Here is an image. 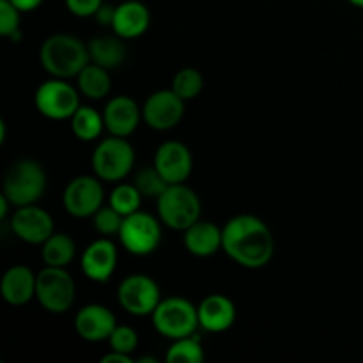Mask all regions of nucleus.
Instances as JSON below:
<instances>
[{
  "label": "nucleus",
  "mask_w": 363,
  "mask_h": 363,
  "mask_svg": "<svg viewBox=\"0 0 363 363\" xmlns=\"http://www.w3.org/2000/svg\"><path fill=\"white\" fill-rule=\"evenodd\" d=\"M35 284H38V275L30 268L23 264L11 266L2 277L0 294L13 307H21L35 298Z\"/></svg>",
  "instance_id": "obj_19"
},
{
  "label": "nucleus",
  "mask_w": 363,
  "mask_h": 363,
  "mask_svg": "<svg viewBox=\"0 0 363 363\" xmlns=\"http://www.w3.org/2000/svg\"><path fill=\"white\" fill-rule=\"evenodd\" d=\"M105 191L98 176H78L67 183L62 194V206L67 215L74 218L94 216L103 206Z\"/></svg>",
  "instance_id": "obj_11"
},
{
  "label": "nucleus",
  "mask_w": 363,
  "mask_h": 363,
  "mask_svg": "<svg viewBox=\"0 0 363 363\" xmlns=\"http://www.w3.org/2000/svg\"><path fill=\"white\" fill-rule=\"evenodd\" d=\"M204 358V347H202L201 339L195 335L172 340L165 354L167 363H202Z\"/></svg>",
  "instance_id": "obj_26"
},
{
  "label": "nucleus",
  "mask_w": 363,
  "mask_h": 363,
  "mask_svg": "<svg viewBox=\"0 0 363 363\" xmlns=\"http://www.w3.org/2000/svg\"><path fill=\"white\" fill-rule=\"evenodd\" d=\"M184 99L172 89L156 91L145 99L142 106V119L156 131H167L176 128L184 117Z\"/></svg>",
  "instance_id": "obj_12"
},
{
  "label": "nucleus",
  "mask_w": 363,
  "mask_h": 363,
  "mask_svg": "<svg viewBox=\"0 0 363 363\" xmlns=\"http://www.w3.org/2000/svg\"><path fill=\"white\" fill-rule=\"evenodd\" d=\"M227 257L247 269H261L275 254V241L269 227L259 216L238 215L223 227V247Z\"/></svg>",
  "instance_id": "obj_1"
},
{
  "label": "nucleus",
  "mask_w": 363,
  "mask_h": 363,
  "mask_svg": "<svg viewBox=\"0 0 363 363\" xmlns=\"http://www.w3.org/2000/svg\"><path fill=\"white\" fill-rule=\"evenodd\" d=\"M41 257L46 266L53 268H67L77 255V245L69 234L53 233L45 243L41 245Z\"/></svg>",
  "instance_id": "obj_24"
},
{
  "label": "nucleus",
  "mask_w": 363,
  "mask_h": 363,
  "mask_svg": "<svg viewBox=\"0 0 363 363\" xmlns=\"http://www.w3.org/2000/svg\"><path fill=\"white\" fill-rule=\"evenodd\" d=\"M71 130L73 135L82 142H94L101 137L105 130V119L103 113L92 106L80 105V108L71 117Z\"/></svg>",
  "instance_id": "obj_25"
},
{
  "label": "nucleus",
  "mask_w": 363,
  "mask_h": 363,
  "mask_svg": "<svg viewBox=\"0 0 363 363\" xmlns=\"http://www.w3.org/2000/svg\"><path fill=\"white\" fill-rule=\"evenodd\" d=\"M151 25L149 7L140 0H123L116 6L112 30L123 39H137L145 34Z\"/></svg>",
  "instance_id": "obj_18"
},
{
  "label": "nucleus",
  "mask_w": 363,
  "mask_h": 363,
  "mask_svg": "<svg viewBox=\"0 0 363 363\" xmlns=\"http://www.w3.org/2000/svg\"><path fill=\"white\" fill-rule=\"evenodd\" d=\"M135 360L131 358V354L119 353V351H110L108 354L101 358V363H133Z\"/></svg>",
  "instance_id": "obj_35"
},
{
  "label": "nucleus",
  "mask_w": 363,
  "mask_h": 363,
  "mask_svg": "<svg viewBox=\"0 0 363 363\" xmlns=\"http://www.w3.org/2000/svg\"><path fill=\"white\" fill-rule=\"evenodd\" d=\"M116 326V314L108 307H105V305H85L74 315V330L80 335V339L87 340V342L108 340Z\"/></svg>",
  "instance_id": "obj_16"
},
{
  "label": "nucleus",
  "mask_w": 363,
  "mask_h": 363,
  "mask_svg": "<svg viewBox=\"0 0 363 363\" xmlns=\"http://www.w3.org/2000/svg\"><path fill=\"white\" fill-rule=\"evenodd\" d=\"M9 206H13V204H11L9 199H7L4 194L0 195V218H2V220H6L7 211H9Z\"/></svg>",
  "instance_id": "obj_37"
},
{
  "label": "nucleus",
  "mask_w": 363,
  "mask_h": 363,
  "mask_svg": "<svg viewBox=\"0 0 363 363\" xmlns=\"http://www.w3.org/2000/svg\"><path fill=\"white\" fill-rule=\"evenodd\" d=\"M113 14H116V7L110 6V4L103 2V6L99 7L98 13H96L92 18H96V21H98L99 25H103V27H110V28H112Z\"/></svg>",
  "instance_id": "obj_34"
},
{
  "label": "nucleus",
  "mask_w": 363,
  "mask_h": 363,
  "mask_svg": "<svg viewBox=\"0 0 363 363\" xmlns=\"http://www.w3.org/2000/svg\"><path fill=\"white\" fill-rule=\"evenodd\" d=\"M160 222L162 220L140 209L133 215L124 216L123 227L117 234L124 250L138 257L151 255L162 243V223Z\"/></svg>",
  "instance_id": "obj_8"
},
{
  "label": "nucleus",
  "mask_w": 363,
  "mask_h": 363,
  "mask_svg": "<svg viewBox=\"0 0 363 363\" xmlns=\"http://www.w3.org/2000/svg\"><path fill=\"white\" fill-rule=\"evenodd\" d=\"M108 342L112 351H119V353L131 354L138 347V333L135 332L131 326L117 325L112 335L108 337Z\"/></svg>",
  "instance_id": "obj_32"
},
{
  "label": "nucleus",
  "mask_w": 363,
  "mask_h": 363,
  "mask_svg": "<svg viewBox=\"0 0 363 363\" xmlns=\"http://www.w3.org/2000/svg\"><path fill=\"white\" fill-rule=\"evenodd\" d=\"M124 216L119 211L112 208V206H101L98 211L92 216V225L103 236H113L119 234L121 227H123Z\"/></svg>",
  "instance_id": "obj_30"
},
{
  "label": "nucleus",
  "mask_w": 363,
  "mask_h": 363,
  "mask_svg": "<svg viewBox=\"0 0 363 363\" xmlns=\"http://www.w3.org/2000/svg\"><path fill=\"white\" fill-rule=\"evenodd\" d=\"M77 298V284L66 268L46 266L38 273L35 300L45 311L52 314H64L69 311Z\"/></svg>",
  "instance_id": "obj_7"
},
{
  "label": "nucleus",
  "mask_w": 363,
  "mask_h": 363,
  "mask_svg": "<svg viewBox=\"0 0 363 363\" xmlns=\"http://www.w3.org/2000/svg\"><path fill=\"white\" fill-rule=\"evenodd\" d=\"M39 60L43 69L53 78L78 77L91 62L89 46L71 34H53L45 39L39 48Z\"/></svg>",
  "instance_id": "obj_2"
},
{
  "label": "nucleus",
  "mask_w": 363,
  "mask_h": 363,
  "mask_svg": "<svg viewBox=\"0 0 363 363\" xmlns=\"http://www.w3.org/2000/svg\"><path fill=\"white\" fill-rule=\"evenodd\" d=\"M347 2H350L351 6H354V7H360V9H363V0H347Z\"/></svg>",
  "instance_id": "obj_38"
},
{
  "label": "nucleus",
  "mask_w": 363,
  "mask_h": 363,
  "mask_svg": "<svg viewBox=\"0 0 363 363\" xmlns=\"http://www.w3.org/2000/svg\"><path fill=\"white\" fill-rule=\"evenodd\" d=\"M117 247L108 238H101L89 245L80 259V266L84 275L92 282L105 284L112 279L117 268Z\"/></svg>",
  "instance_id": "obj_15"
},
{
  "label": "nucleus",
  "mask_w": 363,
  "mask_h": 363,
  "mask_svg": "<svg viewBox=\"0 0 363 363\" xmlns=\"http://www.w3.org/2000/svg\"><path fill=\"white\" fill-rule=\"evenodd\" d=\"M89 55L91 62L98 66L106 67V69H117L126 60V45L121 35H96L89 41Z\"/></svg>",
  "instance_id": "obj_22"
},
{
  "label": "nucleus",
  "mask_w": 363,
  "mask_h": 363,
  "mask_svg": "<svg viewBox=\"0 0 363 363\" xmlns=\"http://www.w3.org/2000/svg\"><path fill=\"white\" fill-rule=\"evenodd\" d=\"M14 236L28 245H43L53 233V218L46 209L35 204L21 206L11 218Z\"/></svg>",
  "instance_id": "obj_13"
},
{
  "label": "nucleus",
  "mask_w": 363,
  "mask_h": 363,
  "mask_svg": "<svg viewBox=\"0 0 363 363\" xmlns=\"http://www.w3.org/2000/svg\"><path fill=\"white\" fill-rule=\"evenodd\" d=\"M184 247L195 257H211L223 247V229L216 223L197 220L184 230Z\"/></svg>",
  "instance_id": "obj_21"
},
{
  "label": "nucleus",
  "mask_w": 363,
  "mask_h": 363,
  "mask_svg": "<svg viewBox=\"0 0 363 363\" xmlns=\"http://www.w3.org/2000/svg\"><path fill=\"white\" fill-rule=\"evenodd\" d=\"M11 4L18 7L21 13H30V11H35L43 4V0H9Z\"/></svg>",
  "instance_id": "obj_36"
},
{
  "label": "nucleus",
  "mask_w": 363,
  "mask_h": 363,
  "mask_svg": "<svg viewBox=\"0 0 363 363\" xmlns=\"http://www.w3.org/2000/svg\"><path fill=\"white\" fill-rule=\"evenodd\" d=\"M158 218L163 225L174 230H186L201 220L202 204L199 195L184 183L169 184L165 191L156 199Z\"/></svg>",
  "instance_id": "obj_4"
},
{
  "label": "nucleus",
  "mask_w": 363,
  "mask_h": 363,
  "mask_svg": "<svg viewBox=\"0 0 363 363\" xmlns=\"http://www.w3.org/2000/svg\"><path fill=\"white\" fill-rule=\"evenodd\" d=\"M234 321H236V305L223 294H209L199 305V323L206 332H227Z\"/></svg>",
  "instance_id": "obj_20"
},
{
  "label": "nucleus",
  "mask_w": 363,
  "mask_h": 363,
  "mask_svg": "<svg viewBox=\"0 0 363 363\" xmlns=\"http://www.w3.org/2000/svg\"><path fill=\"white\" fill-rule=\"evenodd\" d=\"M91 165L101 181L121 183L135 165L133 145L128 142L126 137L112 135L108 138H103L92 152Z\"/></svg>",
  "instance_id": "obj_6"
},
{
  "label": "nucleus",
  "mask_w": 363,
  "mask_h": 363,
  "mask_svg": "<svg viewBox=\"0 0 363 363\" xmlns=\"http://www.w3.org/2000/svg\"><path fill=\"white\" fill-rule=\"evenodd\" d=\"M142 199L144 197H142V194L138 191V188L135 184H128L121 181L113 188L112 194H110L108 204L123 216H128L133 215V213H137L140 209Z\"/></svg>",
  "instance_id": "obj_27"
},
{
  "label": "nucleus",
  "mask_w": 363,
  "mask_h": 363,
  "mask_svg": "<svg viewBox=\"0 0 363 363\" xmlns=\"http://www.w3.org/2000/svg\"><path fill=\"white\" fill-rule=\"evenodd\" d=\"M21 11L9 0H0V34L6 38H20Z\"/></svg>",
  "instance_id": "obj_31"
},
{
  "label": "nucleus",
  "mask_w": 363,
  "mask_h": 363,
  "mask_svg": "<svg viewBox=\"0 0 363 363\" xmlns=\"http://www.w3.org/2000/svg\"><path fill=\"white\" fill-rule=\"evenodd\" d=\"M78 91L89 99H103L110 94L112 80H110V71L106 67L98 66L94 62H89L84 69L78 73Z\"/></svg>",
  "instance_id": "obj_23"
},
{
  "label": "nucleus",
  "mask_w": 363,
  "mask_h": 363,
  "mask_svg": "<svg viewBox=\"0 0 363 363\" xmlns=\"http://www.w3.org/2000/svg\"><path fill=\"white\" fill-rule=\"evenodd\" d=\"M202 89H204V77L195 67H183L181 71H177L172 80V91L184 101L197 98Z\"/></svg>",
  "instance_id": "obj_28"
},
{
  "label": "nucleus",
  "mask_w": 363,
  "mask_h": 363,
  "mask_svg": "<svg viewBox=\"0 0 363 363\" xmlns=\"http://www.w3.org/2000/svg\"><path fill=\"white\" fill-rule=\"evenodd\" d=\"M117 300L128 314L151 315L163 298L155 279L144 273H135L119 284Z\"/></svg>",
  "instance_id": "obj_10"
},
{
  "label": "nucleus",
  "mask_w": 363,
  "mask_h": 363,
  "mask_svg": "<svg viewBox=\"0 0 363 363\" xmlns=\"http://www.w3.org/2000/svg\"><path fill=\"white\" fill-rule=\"evenodd\" d=\"M117 2H123V0H117Z\"/></svg>",
  "instance_id": "obj_40"
},
{
  "label": "nucleus",
  "mask_w": 363,
  "mask_h": 363,
  "mask_svg": "<svg viewBox=\"0 0 363 363\" xmlns=\"http://www.w3.org/2000/svg\"><path fill=\"white\" fill-rule=\"evenodd\" d=\"M34 105L46 119L66 121L80 108V94L64 78H53L39 85L34 96Z\"/></svg>",
  "instance_id": "obj_9"
},
{
  "label": "nucleus",
  "mask_w": 363,
  "mask_h": 363,
  "mask_svg": "<svg viewBox=\"0 0 363 363\" xmlns=\"http://www.w3.org/2000/svg\"><path fill=\"white\" fill-rule=\"evenodd\" d=\"M138 362H140V363H158V360H156V358H147V357H142Z\"/></svg>",
  "instance_id": "obj_39"
},
{
  "label": "nucleus",
  "mask_w": 363,
  "mask_h": 363,
  "mask_svg": "<svg viewBox=\"0 0 363 363\" xmlns=\"http://www.w3.org/2000/svg\"><path fill=\"white\" fill-rule=\"evenodd\" d=\"M45 190L46 172L35 160H18L4 177L2 194L16 208L35 204L45 195Z\"/></svg>",
  "instance_id": "obj_3"
},
{
  "label": "nucleus",
  "mask_w": 363,
  "mask_h": 363,
  "mask_svg": "<svg viewBox=\"0 0 363 363\" xmlns=\"http://www.w3.org/2000/svg\"><path fill=\"white\" fill-rule=\"evenodd\" d=\"M151 318L156 332L170 340L195 335L197 328L201 326L199 307H195L190 300L181 296L165 298V300L160 301Z\"/></svg>",
  "instance_id": "obj_5"
},
{
  "label": "nucleus",
  "mask_w": 363,
  "mask_h": 363,
  "mask_svg": "<svg viewBox=\"0 0 363 363\" xmlns=\"http://www.w3.org/2000/svg\"><path fill=\"white\" fill-rule=\"evenodd\" d=\"M103 119L110 135L128 138L140 124L142 108L130 96H113L103 108Z\"/></svg>",
  "instance_id": "obj_17"
},
{
  "label": "nucleus",
  "mask_w": 363,
  "mask_h": 363,
  "mask_svg": "<svg viewBox=\"0 0 363 363\" xmlns=\"http://www.w3.org/2000/svg\"><path fill=\"white\" fill-rule=\"evenodd\" d=\"M152 165L158 169L163 179L169 184L186 183L194 169V158L191 152L183 142L167 140L156 149L155 163Z\"/></svg>",
  "instance_id": "obj_14"
},
{
  "label": "nucleus",
  "mask_w": 363,
  "mask_h": 363,
  "mask_svg": "<svg viewBox=\"0 0 363 363\" xmlns=\"http://www.w3.org/2000/svg\"><path fill=\"white\" fill-rule=\"evenodd\" d=\"M105 0H64L67 11L78 18H91L98 13Z\"/></svg>",
  "instance_id": "obj_33"
},
{
  "label": "nucleus",
  "mask_w": 363,
  "mask_h": 363,
  "mask_svg": "<svg viewBox=\"0 0 363 363\" xmlns=\"http://www.w3.org/2000/svg\"><path fill=\"white\" fill-rule=\"evenodd\" d=\"M133 184L138 188L142 197L145 199H158L169 188V183L163 179V176L158 172L155 165L144 167L142 170H138Z\"/></svg>",
  "instance_id": "obj_29"
}]
</instances>
